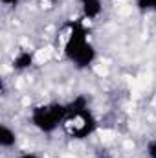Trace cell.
<instances>
[{
  "label": "cell",
  "instance_id": "obj_5",
  "mask_svg": "<svg viewBox=\"0 0 156 158\" xmlns=\"http://www.w3.org/2000/svg\"><path fill=\"white\" fill-rule=\"evenodd\" d=\"M79 6H81L84 19H88V20L97 19L103 11V0H79Z\"/></svg>",
  "mask_w": 156,
  "mask_h": 158
},
{
  "label": "cell",
  "instance_id": "obj_7",
  "mask_svg": "<svg viewBox=\"0 0 156 158\" xmlns=\"http://www.w3.org/2000/svg\"><path fill=\"white\" fill-rule=\"evenodd\" d=\"M17 143V132L9 125H0V147L2 149H11Z\"/></svg>",
  "mask_w": 156,
  "mask_h": 158
},
{
  "label": "cell",
  "instance_id": "obj_8",
  "mask_svg": "<svg viewBox=\"0 0 156 158\" xmlns=\"http://www.w3.org/2000/svg\"><path fill=\"white\" fill-rule=\"evenodd\" d=\"M136 6L142 13H156V0H136Z\"/></svg>",
  "mask_w": 156,
  "mask_h": 158
},
{
  "label": "cell",
  "instance_id": "obj_11",
  "mask_svg": "<svg viewBox=\"0 0 156 158\" xmlns=\"http://www.w3.org/2000/svg\"><path fill=\"white\" fill-rule=\"evenodd\" d=\"M15 158H40L39 155H35V153H22V155H18V156Z\"/></svg>",
  "mask_w": 156,
  "mask_h": 158
},
{
  "label": "cell",
  "instance_id": "obj_6",
  "mask_svg": "<svg viewBox=\"0 0 156 158\" xmlns=\"http://www.w3.org/2000/svg\"><path fill=\"white\" fill-rule=\"evenodd\" d=\"M35 63V53L30 50H20L15 57H13V68L18 72H24L28 68H31Z\"/></svg>",
  "mask_w": 156,
  "mask_h": 158
},
{
  "label": "cell",
  "instance_id": "obj_9",
  "mask_svg": "<svg viewBox=\"0 0 156 158\" xmlns=\"http://www.w3.org/2000/svg\"><path fill=\"white\" fill-rule=\"evenodd\" d=\"M147 156L156 158V140H149L147 142Z\"/></svg>",
  "mask_w": 156,
  "mask_h": 158
},
{
  "label": "cell",
  "instance_id": "obj_4",
  "mask_svg": "<svg viewBox=\"0 0 156 158\" xmlns=\"http://www.w3.org/2000/svg\"><path fill=\"white\" fill-rule=\"evenodd\" d=\"M96 57H97V50H96V46H94L92 42H88L83 50H79L77 55H76L70 63H74L77 68H88L90 64H94Z\"/></svg>",
  "mask_w": 156,
  "mask_h": 158
},
{
  "label": "cell",
  "instance_id": "obj_10",
  "mask_svg": "<svg viewBox=\"0 0 156 158\" xmlns=\"http://www.w3.org/2000/svg\"><path fill=\"white\" fill-rule=\"evenodd\" d=\"M0 2H2V4H4L6 7H17L20 0H0Z\"/></svg>",
  "mask_w": 156,
  "mask_h": 158
},
{
  "label": "cell",
  "instance_id": "obj_1",
  "mask_svg": "<svg viewBox=\"0 0 156 158\" xmlns=\"http://www.w3.org/2000/svg\"><path fill=\"white\" fill-rule=\"evenodd\" d=\"M68 118L66 105L64 103H46L37 105L31 110V123L39 129L40 132H53L61 123H64Z\"/></svg>",
  "mask_w": 156,
  "mask_h": 158
},
{
  "label": "cell",
  "instance_id": "obj_2",
  "mask_svg": "<svg viewBox=\"0 0 156 158\" xmlns=\"http://www.w3.org/2000/svg\"><path fill=\"white\" fill-rule=\"evenodd\" d=\"M90 42L88 35H86V30L81 22H76L72 24V30L66 37V42H64V55L68 61H72L76 55H77L79 50H83L86 44Z\"/></svg>",
  "mask_w": 156,
  "mask_h": 158
},
{
  "label": "cell",
  "instance_id": "obj_3",
  "mask_svg": "<svg viewBox=\"0 0 156 158\" xmlns=\"http://www.w3.org/2000/svg\"><path fill=\"white\" fill-rule=\"evenodd\" d=\"M66 121H70V132L76 138H84L96 129V119L92 118L90 110H84V112H81L77 116H72Z\"/></svg>",
  "mask_w": 156,
  "mask_h": 158
}]
</instances>
